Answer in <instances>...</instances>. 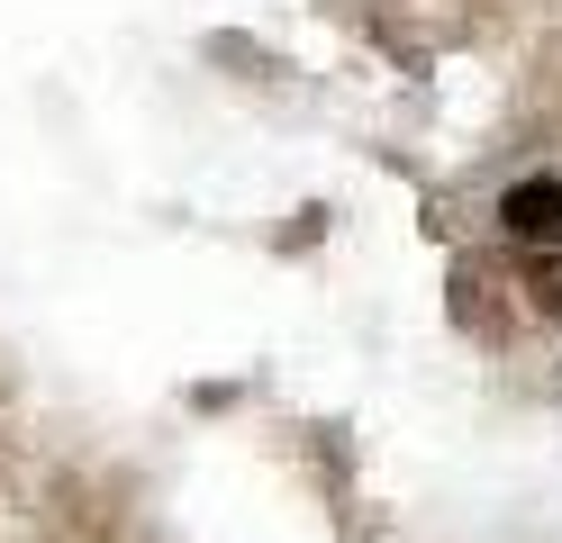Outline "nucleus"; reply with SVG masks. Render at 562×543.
<instances>
[{"label": "nucleus", "instance_id": "1", "mask_svg": "<svg viewBox=\"0 0 562 543\" xmlns=\"http://www.w3.org/2000/svg\"><path fill=\"white\" fill-rule=\"evenodd\" d=\"M499 227L526 253H562V172H526L499 191Z\"/></svg>", "mask_w": 562, "mask_h": 543}, {"label": "nucleus", "instance_id": "2", "mask_svg": "<svg viewBox=\"0 0 562 543\" xmlns=\"http://www.w3.org/2000/svg\"><path fill=\"white\" fill-rule=\"evenodd\" d=\"M526 299H536V308H562V253H536V263H526Z\"/></svg>", "mask_w": 562, "mask_h": 543}]
</instances>
